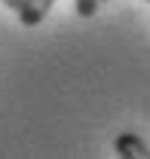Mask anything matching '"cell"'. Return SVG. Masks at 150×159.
Instances as JSON below:
<instances>
[{
	"label": "cell",
	"instance_id": "obj_1",
	"mask_svg": "<svg viewBox=\"0 0 150 159\" xmlns=\"http://www.w3.org/2000/svg\"><path fill=\"white\" fill-rule=\"evenodd\" d=\"M113 150H116V156H123V159H147L150 156V147L138 138L135 132H123V135H116Z\"/></svg>",
	"mask_w": 150,
	"mask_h": 159
},
{
	"label": "cell",
	"instance_id": "obj_2",
	"mask_svg": "<svg viewBox=\"0 0 150 159\" xmlns=\"http://www.w3.org/2000/svg\"><path fill=\"white\" fill-rule=\"evenodd\" d=\"M52 6H55V0H25L21 9H19V21L25 28H34V25H40V21L49 16Z\"/></svg>",
	"mask_w": 150,
	"mask_h": 159
},
{
	"label": "cell",
	"instance_id": "obj_3",
	"mask_svg": "<svg viewBox=\"0 0 150 159\" xmlns=\"http://www.w3.org/2000/svg\"><path fill=\"white\" fill-rule=\"evenodd\" d=\"M98 6H101V0H77V12L83 19H92L95 12H98Z\"/></svg>",
	"mask_w": 150,
	"mask_h": 159
},
{
	"label": "cell",
	"instance_id": "obj_4",
	"mask_svg": "<svg viewBox=\"0 0 150 159\" xmlns=\"http://www.w3.org/2000/svg\"><path fill=\"white\" fill-rule=\"evenodd\" d=\"M0 3H3V6H9V9H16V12H19V9H21V3H25V0H0Z\"/></svg>",
	"mask_w": 150,
	"mask_h": 159
},
{
	"label": "cell",
	"instance_id": "obj_5",
	"mask_svg": "<svg viewBox=\"0 0 150 159\" xmlns=\"http://www.w3.org/2000/svg\"><path fill=\"white\" fill-rule=\"evenodd\" d=\"M101 3H104V0H101Z\"/></svg>",
	"mask_w": 150,
	"mask_h": 159
}]
</instances>
